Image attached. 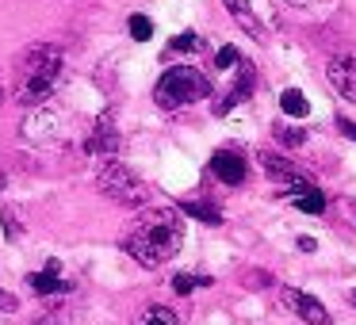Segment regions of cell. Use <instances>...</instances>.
<instances>
[{
	"label": "cell",
	"mask_w": 356,
	"mask_h": 325,
	"mask_svg": "<svg viewBox=\"0 0 356 325\" xmlns=\"http://www.w3.org/2000/svg\"><path fill=\"white\" fill-rule=\"evenodd\" d=\"M184 245V218L177 207H149L134 222L131 238H127V253L142 264V268H161L165 260L180 253Z\"/></svg>",
	"instance_id": "1"
},
{
	"label": "cell",
	"mask_w": 356,
	"mask_h": 325,
	"mask_svg": "<svg viewBox=\"0 0 356 325\" xmlns=\"http://www.w3.org/2000/svg\"><path fill=\"white\" fill-rule=\"evenodd\" d=\"M62 65H65V54L54 42H35V47H27L16 62V88H12L19 108H39V103H47L54 96L58 81H62Z\"/></svg>",
	"instance_id": "2"
},
{
	"label": "cell",
	"mask_w": 356,
	"mask_h": 325,
	"mask_svg": "<svg viewBox=\"0 0 356 325\" xmlns=\"http://www.w3.org/2000/svg\"><path fill=\"white\" fill-rule=\"evenodd\" d=\"M207 96H211V81H207V73L195 69V65H172V69H165L154 85V100L161 111H180L195 100H207Z\"/></svg>",
	"instance_id": "3"
},
{
	"label": "cell",
	"mask_w": 356,
	"mask_h": 325,
	"mask_svg": "<svg viewBox=\"0 0 356 325\" xmlns=\"http://www.w3.org/2000/svg\"><path fill=\"white\" fill-rule=\"evenodd\" d=\"M96 188L119 207H142L149 199V188L142 176H134L119 157H100L96 165Z\"/></svg>",
	"instance_id": "4"
},
{
	"label": "cell",
	"mask_w": 356,
	"mask_h": 325,
	"mask_svg": "<svg viewBox=\"0 0 356 325\" xmlns=\"http://www.w3.org/2000/svg\"><path fill=\"white\" fill-rule=\"evenodd\" d=\"M325 81L333 85V92L345 96L348 103H356V58L353 54H337L325 65Z\"/></svg>",
	"instance_id": "5"
},
{
	"label": "cell",
	"mask_w": 356,
	"mask_h": 325,
	"mask_svg": "<svg viewBox=\"0 0 356 325\" xmlns=\"http://www.w3.org/2000/svg\"><path fill=\"white\" fill-rule=\"evenodd\" d=\"M284 306H291L295 314L302 317L307 325H330V310L307 291H295V287H284Z\"/></svg>",
	"instance_id": "6"
},
{
	"label": "cell",
	"mask_w": 356,
	"mask_h": 325,
	"mask_svg": "<svg viewBox=\"0 0 356 325\" xmlns=\"http://www.w3.org/2000/svg\"><path fill=\"white\" fill-rule=\"evenodd\" d=\"M211 172H215V176L222 180V184L238 188V184H245L249 165H245V157H241V153H234V149H218V153L211 157Z\"/></svg>",
	"instance_id": "7"
},
{
	"label": "cell",
	"mask_w": 356,
	"mask_h": 325,
	"mask_svg": "<svg viewBox=\"0 0 356 325\" xmlns=\"http://www.w3.org/2000/svg\"><path fill=\"white\" fill-rule=\"evenodd\" d=\"M253 85H257V73H253V65L249 62H238V81H234V88L222 96V100L215 103V115H226V111H234L241 100H249V92H253Z\"/></svg>",
	"instance_id": "8"
},
{
	"label": "cell",
	"mask_w": 356,
	"mask_h": 325,
	"mask_svg": "<svg viewBox=\"0 0 356 325\" xmlns=\"http://www.w3.org/2000/svg\"><path fill=\"white\" fill-rule=\"evenodd\" d=\"M85 149L100 161V157H115L119 153V134H115V123L111 119H100V123L92 126V134L85 138Z\"/></svg>",
	"instance_id": "9"
},
{
	"label": "cell",
	"mask_w": 356,
	"mask_h": 325,
	"mask_svg": "<svg viewBox=\"0 0 356 325\" xmlns=\"http://www.w3.org/2000/svg\"><path fill=\"white\" fill-rule=\"evenodd\" d=\"M27 287H31L35 294H70L73 291V283H65V279L58 276V260H47L42 272H31V276H27Z\"/></svg>",
	"instance_id": "10"
},
{
	"label": "cell",
	"mask_w": 356,
	"mask_h": 325,
	"mask_svg": "<svg viewBox=\"0 0 356 325\" xmlns=\"http://www.w3.org/2000/svg\"><path fill=\"white\" fill-rule=\"evenodd\" d=\"M222 4H226V12L234 16V24H238L245 35H253V39H261V35H264V27H261V19H257V12H253L249 0H222Z\"/></svg>",
	"instance_id": "11"
},
{
	"label": "cell",
	"mask_w": 356,
	"mask_h": 325,
	"mask_svg": "<svg viewBox=\"0 0 356 325\" xmlns=\"http://www.w3.org/2000/svg\"><path fill=\"white\" fill-rule=\"evenodd\" d=\"M257 161H261V169L268 172V176L284 180V184H291V180H299V169H295V165L287 161V157H280V153H261Z\"/></svg>",
	"instance_id": "12"
},
{
	"label": "cell",
	"mask_w": 356,
	"mask_h": 325,
	"mask_svg": "<svg viewBox=\"0 0 356 325\" xmlns=\"http://www.w3.org/2000/svg\"><path fill=\"white\" fill-rule=\"evenodd\" d=\"M280 108H284V115H291V119H307L310 115V100L299 92V88H284V92H280Z\"/></svg>",
	"instance_id": "13"
},
{
	"label": "cell",
	"mask_w": 356,
	"mask_h": 325,
	"mask_svg": "<svg viewBox=\"0 0 356 325\" xmlns=\"http://www.w3.org/2000/svg\"><path fill=\"white\" fill-rule=\"evenodd\" d=\"M180 215L200 218V222H207V226H218V222H222V210H218V207H211V203H200V199L180 203Z\"/></svg>",
	"instance_id": "14"
},
{
	"label": "cell",
	"mask_w": 356,
	"mask_h": 325,
	"mask_svg": "<svg viewBox=\"0 0 356 325\" xmlns=\"http://www.w3.org/2000/svg\"><path fill=\"white\" fill-rule=\"evenodd\" d=\"M134 325H180V314L172 306H149L142 310V317Z\"/></svg>",
	"instance_id": "15"
},
{
	"label": "cell",
	"mask_w": 356,
	"mask_h": 325,
	"mask_svg": "<svg viewBox=\"0 0 356 325\" xmlns=\"http://www.w3.org/2000/svg\"><path fill=\"white\" fill-rule=\"evenodd\" d=\"M192 50H203V39L195 31H184L169 42V54H192Z\"/></svg>",
	"instance_id": "16"
},
{
	"label": "cell",
	"mask_w": 356,
	"mask_h": 325,
	"mask_svg": "<svg viewBox=\"0 0 356 325\" xmlns=\"http://www.w3.org/2000/svg\"><path fill=\"white\" fill-rule=\"evenodd\" d=\"M131 39H138V42H146V39H154V24H149V16H131Z\"/></svg>",
	"instance_id": "17"
},
{
	"label": "cell",
	"mask_w": 356,
	"mask_h": 325,
	"mask_svg": "<svg viewBox=\"0 0 356 325\" xmlns=\"http://www.w3.org/2000/svg\"><path fill=\"white\" fill-rule=\"evenodd\" d=\"M211 279H195V276H184V272H180V276H172V291L177 294H192L195 287H207Z\"/></svg>",
	"instance_id": "18"
},
{
	"label": "cell",
	"mask_w": 356,
	"mask_h": 325,
	"mask_svg": "<svg viewBox=\"0 0 356 325\" xmlns=\"http://www.w3.org/2000/svg\"><path fill=\"white\" fill-rule=\"evenodd\" d=\"M284 4H291V8H302V12H330L337 0H284Z\"/></svg>",
	"instance_id": "19"
},
{
	"label": "cell",
	"mask_w": 356,
	"mask_h": 325,
	"mask_svg": "<svg viewBox=\"0 0 356 325\" xmlns=\"http://www.w3.org/2000/svg\"><path fill=\"white\" fill-rule=\"evenodd\" d=\"M238 62H241L238 47H222V50H218V54H215V65H218V69H234V65H238Z\"/></svg>",
	"instance_id": "20"
},
{
	"label": "cell",
	"mask_w": 356,
	"mask_h": 325,
	"mask_svg": "<svg viewBox=\"0 0 356 325\" xmlns=\"http://www.w3.org/2000/svg\"><path fill=\"white\" fill-rule=\"evenodd\" d=\"M276 138L284 142V146H302V142H307V134L291 131V126H276Z\"/></svg>",
	"instance_id": "21"
},
{
	"label": "cell",
	"mask_w": 356,
	"mask_h": 325,
	"mask_svg": "<svg viewBox=\"0 0 356 325\" xmlns=\"http://www.w3.org/2000/svg\"><path fill=\"white\" fill-rule=\"evenodd\" d=\"M35 325H65V317H62V310H50V314H42Z\"/></svg>",
	"instance_id": "22"
},
{
	"label": "cell",
	"mask_w": 356,
	"mask_h": 325,
	"mask_svg": "<svg viewBox=\"0 0 356 325\" xmlns=\"http://www.w3.org/2000/svg\"><path fill=\"white\" fill-rule=\"evenodd\" d=\"M19 306V299L12 291H4V287H0V310H16Z\"/></svg>",
	"instance_id": "23"
},
{
	"label": "cell",
	"mask_w": 356,
	"mask_h": 325,
	"mask_svg": "<svg viewBox=\"0 0 356 325\" xmlns=\"http://www.w3.org/2000/svg\"><path fill=\"white\" fill-rule=\"evenodd\" d=\"M337 126H341V134H345V138L356 142V123H353V119H337Z\"/></svg>",
	"instance_id": "24"
},
{
	"label": "cell",
	"mask_w": 356,
	"mask_h": 325,
	"mask_svg": "<svg viewBox=\"0 0 356 325\" xmlns=\"http://www.w3.org/2000/svg\"><path fill=\"white\" fill-rule=\"evenodd\" d=\"M0 218H4V233H8V238H16V233H19V226H16V218H12V215H8V210H4V215H0Z\"/></svg>",
	"instance_id": "25"
},
{
	"label": "cell",
	"mask_w": 356,
	"mask_h": 325,
	"mask_svg": "<svg viewBox=\"0 0 356 325\" xmlns=\"http://www.w3.org/2000/svg\"><path fill=\"white\" fill-rule=\"evenodd\" d=\"M299 249H302V253H314L318 241H314V238H299Z\"/></svg>",
	"instance_id": "26"
},
{
	"label": "cell",
	"mask_w": 356,
	"mask_h": 325,
	"mask_svg": "<svg viewBox=\"0 0 356 325\" xmlns=\"http://www.w3.org/2000/svg\"><path fill=\"white\" fill-rule=\"evenodd\" d=\"M348 302H353V306H356V287H353V291H348Z\"/></svg>",
	"instance_id": "27"
},
{
	"label": "cell",
	"mask_w": 356,
	"mask_h": 325,
	"mask_svg": "<svg viewBox=\"0 0 356 325\" xmlns=\"http://www.w3.org/2000/svg\"><path fill=\"white\" fill-rule=\"evenodd\" d=\"M0 103H4V85H0Z\"/></svg>",
	"instance_id": "28"
}]
</instances>
